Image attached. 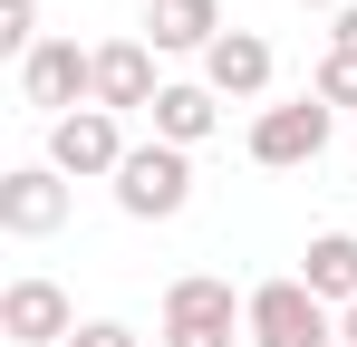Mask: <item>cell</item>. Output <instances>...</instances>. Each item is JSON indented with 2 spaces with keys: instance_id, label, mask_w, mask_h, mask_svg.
<instances>
[{
  "instance_id": "52a82bcc",
  "label": "cell",
  "mask_w": 357,
  "mask_h": 347,
  "mask_svg": "<svg viewBox=\"0 0 357 347\" xmlns=\"http://www.w3.org/2000/svg\"><path fill=\"white\" fill-rule=\"evenodd\" d=\"M77 328H87V318L68 309L59 280H39V270H29V280L0 289V338H10V347H68Z\"/></svg>"
},
{
  "instance_id": "2e32d148",
  "label": "cell",
  "mask_w": 357,
  "mask_h": 347,
  "mask_svg": "<svg viewBox=\"0 0 357 347\" xmlns=\"http://www.w3.org/2000/svg\"><path fill=\"white\" fill-rule=\"evenodd\" d=\"M68 347H145V338H135L126 318H87V328H77V338H68Z\"/></svg>"
},
{
  "instance_id": "4fadbf2b",
  "label": "cell",
  "mask_w": 357,
  "mask_h": 347,
  "mask_svg": "<svg viewBox=\"0 0 357 347\" xmlns=\"http://www.w3.org/2000/svg\"><path fill=\"white\" fill-rule=\"evenodd\" d=\"M299 280L319 289L328 309H357V231H309V251H299Z\"/></svg>"
},
{
  "instance_id": "d6986e66",
  "label": "cell",
  "mask_w": 357,
  "mask_h": 347,
  "mask_svg": "<svg viewBox=\"0 0 357 347\" xmlns=\"http://www.w3.org/2000/svg\"><path fill=\"white\" fill-rule=\"evenodd\" d=\"M299 10H328V20H338V10H348V0H299Z\"/></svg>"
},
{
  "instance_id": "9c48e42d",
  "label": "cell",
  "mask_w": 357,
  "mask_h": 347,
  "mask_svg": "<svg viewBox=\"0 0 357 347\" xmlns=\"http://www.w3.org/2000/svg\"><path fill=\"white\" fill-rule=\"evenodd\" d=\"M165 77H155V49L145 39H97V107L107 116H155Z\"/></svg>"
},
{
  "instance_id": "e0dca14e",
  "label": "cell",
  "mask_w": 357,
  "mask_h": 347,
  "mask_svg": "<svg viewBox=\"0 0 357 347\" xmlns=\"http://www.w3.org/2000/svg\"><path fill=\"white\" fill-rule=\"evenodd\" d=\"M328 49H348V58H357V0L338 10V20H328Z\"/></svg>"
},
{
  "instance_id": "6da1fadb",
  "label": "cell",
  "mask_w": 357,
  "mask_h": 347,
  "mask_svg": "<svg viewBox=\"0 0 357 347\" xmlns=\"http://www.w3.org/2000/svg\"><path fill=\"white\" fill-rule=\"evenodd\" d=\"M155 338L165 347H232V338H251V299H232V280H213V270H183L165 289Z\"/></svg>"
},
{
  "instance_id": "3957f363",
  "label": "cell",
  "mask_w": 357,
  "mask_h": 347,
  "mask_svg": "<svg viewBox=\"0 0 357 347\" xmlns=\"http://www.w3.org/2000/svg\"><path fill=\"white\" fill-rule=\"evenodd\" d=\"M183 203H193V155L145 135V145L126 155V174H116V213L126 222H174Z\"/></svg>"
},
{
  "instance_id": "7a4b0ae2",
  "label": "cell",
  "mask_w": 357,
  "mask_h": 347,
  "mask_svg": "<svg viewBox=\"0 0 357 347\" xmlns=\"http://www.w3.org/2000/svg\"><path fill=\"white\" fill-rule=\"evenodd\" d=\"M241 299H251V347H338V309L299 280V270L241 289Z\"/></svg>"
},
{
  "instance_id": "30bf717a",
  "label": "cell",
  "mask_w": 357,
  "mask_h": 347,
  "mask_svg": "<svg viewBox=\"0 0 357 347\" xmlns=\"http://www.w3.org/2000/svg\"><path fill=\"white\" fill-rule=\"evenodd\" d=\"M203 87H213L222 107H251V97L271 87V39H261V29H222V39L203 49Z\"/></svg>"
},
{
  "instance_id": "9a60e30c",
  "label": "cell",
  "mask_w": 357,
  "mask_h": 347,
  "mask_svg": "<svg viewBox=\"0 0 357 347\" xmlns=\"http://www.w3.org/2000/svg\"><path fill=\"white\" fill-rule=\"evenodd\" d=\"M0 49H10V58L39 49V0H0Z\"/></svg>"
},
{
  "instance_id": "ba28073f",
  "label": "cell",
  "mask_w": 357,
  "mask_h": 347,
  "mask_svg": "<svg viewBox=\"0 0 357 347\" xmlns=\"http://www.w3.org/2000/svg\"><path fill=\"white\" fill-rule=\"evenodd\" d=\"M68 222V174L59 164H10L0 174V231L10 241H49Z\"/></svg>"
},
{
  "instance_id": "ac0fdd59",
  "label": "cell",
  "mask_w": 357,
  "mask_h": 347,
  "mask_svg": "<svg viewBox=\"0 0 357 347\" xmlns=\"http://www.w3.org/2000/svg\"><path fill=\"white\" fill-rule=\"evenodd\" d=\"M338 347H357V309H338Z\"/></svg>"
},
{
  "instance_id": "8992f818",
  "label": "cell",
  "mask_w": 357,
  "mask_h": 347,
  "mask_svg": "<svg viewBox=\"0 0 357 347\" xmlns=\"http://www.w3.org/2000/svg\"><path fill=\"white\" fill-rule=\"evenodd\" d=\"M328 125H338V116L319 107V97H290V107H261V116H251L241 145H251V164L290 174V164H319V155H328Z\"/></svg>"
},
{
  "instance_id": "5b68a950",
  "label": "cell",
  "mask_w": 357,
  "mask_h": 347,
  "mask_svg": "<svg viewBox=\"0 0 357 347\" xmlns=\"http://www.w3.org/2000/svg\"><path fill=\"white\" fill-rule=\"evenodd\" d=\"M126 155H135V145H126V116H107V107H77V116L49 125V164H59L68 183H97V174L116 183Z\"/></svg>"
},
{
  "instance_id": "7c38bea8",
  "label": "cell",
  "mask_w": 357,
  "mask_h": 347,
  "mask_svg": "<svg viewBox=\"0 0 357 347\" xmlns=\"http://www.w3.org/2000/svg\"><path fill=\"white\" fill-rule=\"evenodd\" d=\"M213 125H222V97H213L203 77H174V87L155 97V145H183V155H193Z\"/></svg>"
},
{
  "instance_id": "277c9868",
  "label": "cell",
  "mask_w": 357,
  "mask_h": 347,
  "mask_svg": "<svg viewBox=\"0 0 357 347\" xmlns=\"http://www.w3.org/2000/svg\"><path fill=\"white\" fill-rule=\"evenodd\" d=\"M20 107H39L49 125L77 107H97V49H77V39H39V49L20 58Z\"/></svg>"
},
{
  "instance_id": "5bb4252c",
  "label": "cell",
  "mask_w": 357,
  "mask_h": 347,
  "mask_svg": "<svg viewBox=\"0 0 357 347\" xmlns=\"http://www.w3.org/2000/svg\"><path fill=\"white\" fill-rule=\"evenodd\" d=\"M309 97H319L328 116L357 107V58H348V49H328V58H319V77H309Z\"/></svg>"
},
{
  "instance_id": "8fae6325",
  "label": "cell",
  "mask_w": 357,
  "mask_h": 347,
  "mask_svg": "<svg viewBox=\"0 0 357 347\" xmlns=\"http://www.w3.org/2000/svg\"><path fill=\"white\" fill-rule=\"evenodd\" d=\"M135 39H145L155 58H203L213 39H222V0H155Z\"/></svg>"
}]
</instances>
